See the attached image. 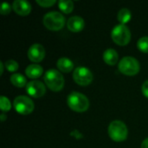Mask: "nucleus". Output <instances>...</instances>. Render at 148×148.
Segmentation results:
<instances>
[{"mask_svg": "<svg viewBox=\"0 0 148 148\" xmlns=\"http://www.w3.org/2000/svg\"><path fill=\"white\" fill-rule=\"evenodd\" d=\"M68 106L75 112H85L89 108V101L88 97L79 92H71L67 98Z\"/></svg>", "mask_w": 148, "mask_h": 148, "instance_id": "nucleus-1", "label": "nucleus"}, {"mask_svg": "<svg viewBox=\"0 0 148 148\" xmlns=\"http://www.w3.org/2000/svg\"><path fill=\"white\" fill-rule=\"evenodd\" d=\"M43 79L47 87L54 92L61 91L64 87V78L57 69H50L47 70Z\"/></svg>", "mask_w": 148, "mask_h": 148, "instance_id": "nucleus-2", "label": "nucleus"}, {"mask_svg": "<svg viewBox=\"0 0 148 148\" xmlns=\"http://www.w3.org/2000/svg\"><path fill=\"white\" fill-rule=\"evenodd\" d=\"M44 26L50 30H60L65 24L64 16L58 11H49L46 13L42 19Z\"/></svg>", "mask_w": 148, "mask_h": 148, "instance_id": "nucleus-3", "label": "nucleus"}, {"mask_svg": "<svg viewBox=\"0 0 148 148\" xmlns=\"http://www.w3.org/2000/svg\"><path fill=\"white\" fill-rule=\"evenodd\" d=\"M109 137L117 142L125 140L127 138L128 130L126 124L121 121H114L108 126Z\"/></svg>", "mask_w": 148, "mask_h": 148, "instance_id": "nucleus-4", "label": "nucleus"}, {"mask_svg": "<svg viewBox=\"0 0 148 148\" xmlns=\"http://www.w3.org/2000/svg\"><path fill=\"white\" fill-rule=\"evenodd\" d=\"M111 37L113 41L120 45H127L131 40V31L126 24H117L111 31Z\"/></svg>", "mask_w": 148, "mask_h": 148, "instance_id": "nucleus-5", "label": "nucleus"}, {"mask_svg": "<svg viewBox=\"0 0 148 148\" xmlns=\"http://www.w3.org/2000/svg\"><path fill=\"white\" fill-rule=\"evenodd\" d=\"M119 70L126 75H135L140 71V62L133 56H125L119 62Z\"/></svg>", "mask_w": 148, "mask_h": 148, "instance_id": "nucleus-6", "label": "nucleus"}, {"mask_svg": "<svg viewBox=\"0 0 148 148\" xmlns=\"http://www.w3.org/2000/svg\"><path fill=\"white\" fill-rule=\"evenodd\" d=\"M14 108L18 114H29L32 113L35 108L33 101L25 95H18L14 99L13 101Z\"/></svg>", "mask_w": 148, "mask_h": 148, "instance_id": "nucleus-7", "label": "nucleus"}, {"mask_svg": "<svg viewBox=\"0 0 148 148\" xmlns=\"http://www.w3.org/2000/svg\"><path fill=\"white\" fill-rule=\"evenodd\" d=\"M74 81L80 86H88L93 81V73L89 69L80 66L77 67L73 73Z\"/></svg>", "mask_w": 148, "mask_h": 148, "instance_id": "nucleus-8", "label": "nucleus"}, {"mask_svg": "<svg viewBox=\"0 0 148 148\" xmlns=\"http://www.w3.org/2000/svg\"><path fill=\"white\" fill-rule=\"evenodd\" d=\"M26 92L29 95L34 98H40L45 95L46 87L42 82L37 80H33L27 83Z\"/></svg>", "mask_w": 148, "mask_h": 148, "instance_id": "nucleus-9", "label": "nucleus"}, {"mask_svg": "<svg viewBox=\"0 0 148 148\" xmlns=\"http://www.w3.org/2000/svg\"><path fill=\"white\" fill-rule=\"evenodd\" d=\"M29 59L33 62H41L45 56V49L44 47L40 43L32 44L27 52Z\"/></svg>", "mask_w": 148, "mask_h": 148, "instance_id": "nucleus-10", "label": "nucleus"}, {"mask_svg": "<svg viewBox=\"0 0 148 148\" xmlns=\"http://www.w3.org/2000/svg\"><path fill=\"white\" fill-rule=\"evenodd\" d=\"M12 8L20 16H27L31 11V4L25 0H15L12 3Z\"/></svg>", "mask_w": 148, "mask_h": 148, "instance_id": "nucleus-11", "label": "nucleus"}, {"mask_svg": "<svg viewBox=\"0 0 148 148\" xmlns=\"http://www.w3.org/2000/svg\"><path fill=\"white\" fill-rule=\"evenodd\" d=\"M85 26L84 19L79 16H73L67 21V27L73 32H79L83 29Z\"/></svg>", "mask_w": 148, "mask_h": 148, "instance_id": "nucleus-12", "label": "nucleus"}, {"mask_svg": "<svg viewBox=\"0 0 148 148\" xmlns=\"http://www.w3.org/2000/svg\"><path fill=\"white\" fill-rule=\"evenodd\" d=\"M103 60L108 65H115L119 60L118 52L114 49H107L103 52Z\"/></svg>", "mask_w": 148, "mask_h": 148, "instance_id": "nucleus-13", "label": "nucleus"}, {"mask_svg": "<svg viewBox=\"0 0 148 148\" xmlns=\"http://www.w3.org/2000/svg\"><path fill=\"white\" fill-rule=\"evenodd\" d=\"M43 72V69L41 65L36 64V63H33L29 65L26 69H25V74L29 78L31 79H36L38 78L42 75Z\"/></svg>", "mask_w": 148, "mask_h": 148, "instance_id": "nucleus-14", "label": "nucleus"}, {"mask_svg": "<svg viewBox=\"0 0 148 148\" xmlns=\"http://www.w3.org/2000/svg\"><path fill=\"white\" fill-rule=\"evenodd\" d=\"M56 66L60 71L63 73H69L74 69L75 65H74V62L70 59L67 57H61L58 59L56 62Z\"/></svg>", "mask_w": 148, "mask_h": 148, "instance_id": "nucleus-15", "label": "nucleus"}, {"mask_svg": "<svg viewBox=\"0 0 148 148\" xmlns=\"http://www.w3.org/2000/svg\"><path fill=\"white\" fill-rule=\"evenodd\" d=\"M132 17V13L127 8H122L118 11L117 14V19L121 24L127 23Z\"/></svg>", "mask_w": 148, "mask_h": 148, "instance_id": "nucleus-16", "label": "nucleus"}, {"mask_svg": "<svg viewBox=\"0 0 148 148\" xmlns=\"http://www.w3.org/2000/svg\"><path fill=\"white\" fill-rule=\"evenodd\" d=\"M10 82L14 86H16L17 88H23L27 85L26 77L23 76L22 74H18V73L13 74L10 76Z\"/></svg>", "mask_w": 148, "mask_h": 148, "instance_id": "nucleus-17", "label": "nucleus"}, {"mask_svg": "<svg viewBox=\"0 0 148 148\" xmlns=\"http://www.w3.org/2000/svg\"><path fill=\"white\" fill-rule=\"evenodd\" d=\"M59 9L63 13H70L74 9V3L71 0H60L58 2Z\"/></svg>", "mask_w": 148, "mask_h": 148, "instance_id": "nucleus-18", "label": "nucleus"}, {"mask_svg": "<svg viewBox=\"0 0 148 148\" xmlns=\"http://www.w3.org/2000/svg\"><path fill=\"white\" fill-rule=\"evenodd\" d=\"M137 47L140 51L148 53V36L140 37L137 42Z\"/></svg>", "mask_w": 148, "mask_h": 148, "instance_id": "nucleus-19", "label": "nucleus"}, {"mask_svg": "<svg viewBox=\"0 0 148 148\" xmlns=\"http://www.w3.org/2000/svg\"><path fill=\"white\" fill-rule=\"evenodd\" d=\"M0 108L3 112H8L11 108V103L10 100L4 95H2L0 97Z\"/></svg>", "mask_w": 148, "mask_h": 148, "instance_id": "nucleus-20", "label": "nucleus"}, {"mask_svg": "<svg viewBox=\"0 0 148 148\" xmlns=\"http://www.w3.org/2000/svg\"><path fill=\"white\" fill-rule=\"evenodd\" d=\"M4 66L6 68V69L10 72H14L16 71L18 69V63L17 62H16L15 60H8L4 62Z\"/></svg>", "mask_w": 148, "mask_h": 148, "instance_id": "nucleus-21", "label": "nucleus"}, {"mask_svg": "<svg viewBox=\"0 0 148 148\" xmlns=\"http://www.w3.org/2000/svg\"><path fill=\"white\" fill-rule=\"evenodd\" d=\"M11 10V6L9 3L7 2H3L1 5L0 8V12L2 15H8Z\"/></svg>", "mask_w": 148, "mask_h": 148, "instance_id": "nucleus-22", "label": "nucleus"}, {"mask_svg": "<svg viewBox=\"0 0 148 148\" xmlns=\"http://www.w3.org/2000/svg\"><path fill=\"white\" fill-rule=\"evenodd\" d=\"M36 3L42 7H50L56 3V0H36Z\"/></svg>", "mask_w": 148, "mask_h": 148, "instance_id": "nucleus-23", "label": "nucleus"}, {"mask_svg": "<svg viewBox=\"0 0 148 148\" xmlns=\"http://www.w3.org/2000/svg\"><path fill=\"white\" fill-rule=\"evenodd\" d=\"M141 89H142V93H143V95H144L146 97H147L148 98V80L145 81V82H143Z\"/></svg>", "mask_w": 148, "mask_h": 148, "instance_id": "nucleus-24", "label": "nucleus"}, {"mask_svg": "<svg viewBox=\"0 0 148 148\" xmlns=\"http://www.w3.org/2000/svg\"><path fill=\"white\" fill-rule=\"evenodd\" d=\"M141 148H148V138L145 139L141 143Z\"/></svg>", "mask_w": 148, "mask_h": 148, "instance_id": "nucleus-25", "label": "nucleus"}, {"mask_svg": "<svg viewBox=\"0 0 148 148\" xmlns=\"http://www.w3.org/2000/svg\"><path fill=\"white\" fill-rule=\"evenodd\" d=\"M3 72V62H0V74L2 75Z\"/></svg>", "mask_w": 148, "mask_h": 148, "instance_id": "nucleus-26", "label": "nucleus"}, {"mask_svg": "<svg viewBox=\"0 0 148 148\" xmlns=\"http://www.w3.org/2000/svg\"><path fill=\"white\" fill-rule=\"evenodd\" d=\"M0 118H1V121H5V119L7 118V116H6L3 113H2V114H1V115H0Z\"/></svg>", "mask_w": 148, "mask_h": 148, "instance_id": "nucleus-27", "label": "nucleus"}]
</instances>
